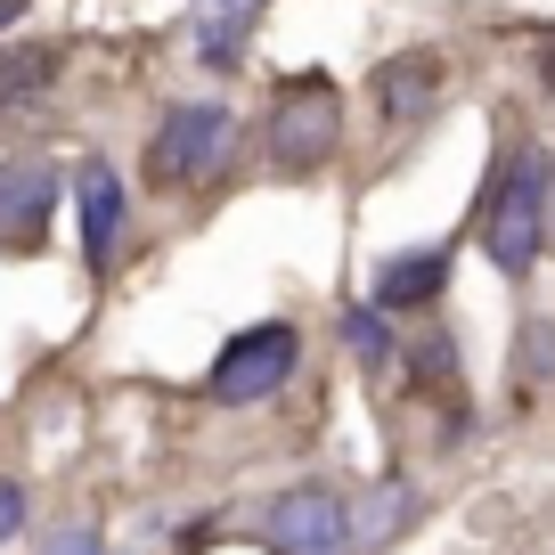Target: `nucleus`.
I'll return each mask as SVG.
<instances>
[{"mask_svg": "<svg viewBox=\"0 0 555 555\" xmlns=\"http://www.w3.org/2000/svg\"><path fill=\"white\" fill-rule=\"evenodd\" d=\"M221 9H229V17H254V9H261V0H221Z\"/></svg>", "mask_w": 555, "mask_h": 555, "instance_id": "17", "label": "nucleus"}, {"mask_svg": "<svg viewBox=\"0 0 555 555\" xmlns=\"http://www.w3.org/2000/svg\"><path fill=\"white\" fill-rule=\"evenodd\" d=\"M295 367H302V335L286 327V319H261V327H245V335H229V344H221L205 392L221 400V409H254V400L286 392Z\"/></svg>", "mask_w": 555, "mask_h": 555, "instance_id": "2", "label": "nucleus"}, {"mask_svg": "<svg viewBox=\"0 0 555 555\" xmlns=\"http://www.w3.org/2000/svg\"><path fill=\"white\" fill-rule=\"evenodd\" d=\"M196 50H205V66H237V17H212L196 34Z\"/></svg>", "mask_w": 555, "mask_h": 555, "instance_id": "13", "label": "nucleus"}, {"mask_svg": "<svg viewBox=\"0 0 555 555\" xmlns=\"http://www.w3.org/2000/svg\"><path fill=\"white\" fill-rule=\"evenodd\" d=\"M450 286V245H416V254L376 261V311H434Z\"/></svg>", "mask_w": 555, "mask_h": 555, "instance_id": "8", "label": "nucleus"}, {"mask_svg": "<svg viewBox=\"0 0 555 555\" xmlns=\"http://www.w3.org/2000/svg\"><path fill=\"white\" fill-rule=\"evenodd\" d=\"M482 245H490V261H499L506 278H531L539 245H547V156H539V147H522V156L506 164V180L490 189Z\"/></svg>", "mask_w": 555, "mask_h": 555, "instance_id": "1", "label": "nucleus"}, {"mask_svg": "<svg viewBox=\"0 0 555 555\" xmlns=\"http://www.w3.org/2000/svg\"><path fill=\"white\" fill-rule=\"evenodd\" d=\"M261 539H270L278 555H360V539H351V499H335L327 482H295L261 515Z\"/></svg>", "mask_w": 555, "mask_h": 555, "instance_id": "5", "label": "nucleus"}, {"mask_svg": "<svg viewBox=\"0 0 555 555\" xmlns=\"http://www.w3.org/2000/svg\"><path fill=\"white\" fill-rule=\"evenodd\" d=\"M74 205H82V261H90V278H106L115 245H122V221H131V189H122L115 164H82L74 172Z\"/></svg>", "mask_w": 555, "mask_h": 555, "instance_id": "6", "label": "nucleus"}, {"mask_svg": "<svg viewBox=\"0 0 555 555\" xmlns=\"http://www.w3.org/2000/svg\"><path fill=\"white\" fill-rule=\"evenodd\" d=\"M344 344H351L360 367H392V327H384L376 302H351V311H344Z\"/></svg>", "mask_w": 555, "mask_h": 555, "instance_id": "12", "label": "nucleus"}, {"mask_svg": "<svg viewBox=\"0 0 555 555\" xmlns=\"http://www.w3.org/2000/svg\"><path fill=\"white\" fill-rule=\"evenodd\" d=\"M344 139V106H335V82L327 74H302V82L278 90L270 106V164L278 172H319Z\"/></svg>", "mask_w": 555, "mask_h": 555, "instance_id": "3", "label": "nucleus"}, {"mask_svg": "<svg viewBox=\"0 0 555 555\" xmlns=\"http://www.w3.org/2000/svg\"><path fill=\"white\" fill-rule=\"evenodd\" d=\"M409 522H416V490L409 482H376L367 506L351 515V539H360V547H384V539H400Z\"/></svg>", "mask_w": 555, "mask_h": 555, "instance_id": "10", "label": "nucleus"}, {"mask_svg": "<svg viewBox=\"0 0 555 555\" xmlns=\"http://www.w3.org/2000/svg\"><path fill=\"white\" fill-rule=\"evenodd\" d=\"M57 82V50H0V115L34 106Z\"/></svg>", "mask_w": 555, "mask_h": 555, "instance_id": "11", "label": "nucleus"}, {"mask_svg": "<svg viewBox=\"0 0 555 555\" xmlns=\"http://www.w3.org/2000/svg\"><path fill=\"white\" fill-rule=\"evenodd\" d=\"M17 522H25V490L0 482V539H17Z\"/></svg>", "mask_w": 555, "mask_h": 555, "instance_id": "15", "label": "nucleus"}, {"mask_svg": "<svg viewBox=\"0 0 555 555\" xmlns=\"http://www.w3.org/2000/svg\"><path fill=\"white\" fill-rule=\"evenodd\" d=\"M221 147H229V106L221 99H180V106H164L156 139H147V172L164 189H180V180H205L221 164Z\"/></svg>", "mask_w": 555, "mask_h": 555, "instance_id": "4", "label": "nucleus"}, {"mask_svg": "<svg viewBox=\"0 0 555 555\" xmlns=\"http://www.w3.org/2000/svg\"><path fill=\"white\" fill-rule=\"evenodd\" d=\"M17 17H25V0H0V34H9Z\"/></svg>", "mask_w": 555, "mask_h": 555, "instance_id": "16", "label": "nucleus"}, {"mask_svg": "<svg viewBox=\"0 0 555 555\" xmlns=\"http://www.w3.org/2000/svg\"><path fill=\"white\" fill-rule=\"evenodd\" d=\"M376 99H384V115H400V122L434 115L441 66H434V57H384V66H376Z\"/></svg>", "mask_w": 555, "mask_h": 555, "instance_id": "9", "label": "nucleus"}, {"mask_svg": "<svg viewBox=\"0 0 555 555\" xmlns=\"http://www.w3.org/2000/svg\"><path fill=\"white\" fill-rule=\"evenodd\" d=\"M41 555H106V539L90 531V522H66V531L41 539Z\"/></svg>", "mask_w": 555, "mask_h": 555, "instance_id": "14", "label": "nucleus"}, {"mask_svg": "<svg viewBox=\"0 0 555 555\" xmlns=\"http://www.w3.org/2000/svg\"><path fill=\"white\" fill-rule=\"evenodd\" d=\"M57 212V164H0V245H41Z\"/></svg>", "mask_w": 555, "mask_h": 555, "instance_id": "7", "label": "nucleus"}]
</instances>
